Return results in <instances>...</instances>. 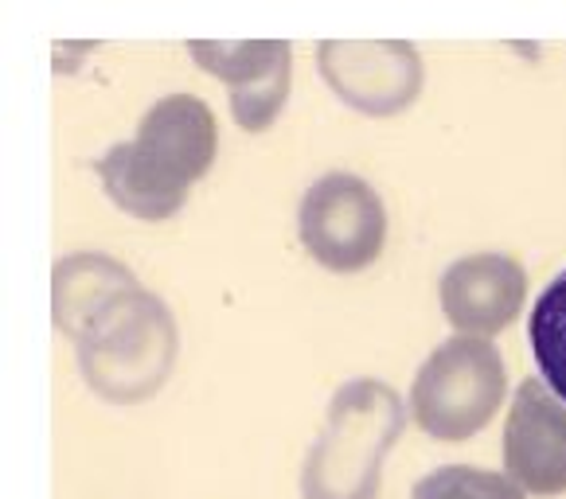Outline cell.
<instances>
[{
    "label": "cell",
    "instance_id": "1",
    "mask_svg": "<svg viewBox=\"0 0 566 499\" xmlns=\"http://www.w3.org/2000/svg\"><path fill=\"white\" fill-rule=\"evenodd\" d=\"M216 114L196 94H168L137 125L134 141L114 145L94 160L106 195L142 223L172 219L188 203L192 183L216 164Z\"/></svg>",
    "mask_w": 566,
    "mask_h": 499
},
{
    "label": "cell",
    "instance_id": "10",
    "mask_svg": "<svg viewBox=\"0 0 566 499\" xmlns=\"http://www.w3.org/2000/svg\"><path fill=\"white\" fill-rule=\"evenodd\" d=\"M129 289H142L134 269L122 266V262L109 258V254L83 250V254L59 258L55 274H51V312H55V328L63 336H71V340H78L102 308H109Z\"/></svg>",
    "mask_w": 566,
    "mask_h": 499
},
{
    "label": "cell",
    "instance_id": "7",
    "mask_svg": "<svg viewBox=\"0 0 566 499\" xmlns=\"http://www.w3.org/2000/svg\"><path fill=\"white\" fill-rule=\"evenodd\" d=\"M188 55L227 86L242 134H266L290 102L293 47L285 40H188Z\"/></svg>",
    "mask_w": 566,
    "mask_h": 499
},
{
    "label": "cell",
    "instance_id": "3",
    "mask_svg": "<svg viewBox=\"0 0 566 499\" xmlns=\"http://www.w3.org/2000/svg\"><path fill=\"white\" fill-rule=\"evenodd\" d=\"M180 355L172 308L145 289H129L102 308L75 340L86 386L114 406H137L168 383Z\"/></svg>",
    "mask_w": 566,
    "mask_h": 499
},
{
    "label": "cell",
    "instance_id": "12",
    "mask_svg": "<svg viewBox=\"0 0 566 499\" xmlns=\"http://www.w3.org/2000/svg\"><path fill=\"white\" fill-rule=\"evenodd\" d=\"M410 499H524V488L509 473L473 465H442L410 488Z\"/></svg>",
    "mask_w": 566,
    "mask_h": 499
},
{
    "label": "cell",
    "instance_id": "11",
    "mask_svg": "<svg viewBox=\"0 0 566 499\" xmlns=\"http://www.w3.org/2000/svg\"><path fill=\"white\" fill-rule=\"evenodd\" d=\"M527 340L547 386L566 402V269L555 274V282L535 300L527 317Z\"/></svg>",
    "mask_w": 566,
    "mask_h": 499
},
{
    "label": "cell",
    "instance_id": "4",
    "mask_svg": "<svg viewBox=\"0 0 566 499\" xmlns=\"http://www.w3.org/2000/svg\"><path fill=\"white\" fill-rule=\"evenodd\" d=\"M509 391L504 359L481 336H458L433 348L410 386V414L433 442H469L496 417Z\"/></svg>",
    "mask_w": 566,
    "mask_h": 499
},
{
    "label": "cell",
    "instance_id": "6",
    "mask_svg": "<svg viewBox=\"0 0 566 499\" xmlns=\"http://www.w3.org/2000/svg\"><path fill=\"white\" fill-rule=\"evenodd\" d=\"M317 71L344 106L367 117L410 109L426 83L422 55L407 40H325L317 43Z\"/></svg>",
    "mask_w": 566,
    "mask_h": 499
},
{
    "label": "cell",
    "instance_id": "8",
    "mask_svg": "<svg viewBox=\"0 0 566 499\" xmlns=\"http://www.w3.org/2000/svg\"><path fill=\"white\" fill-rule=\"evenodd\" d=\"M504 473L532 496L566 491V402L539 379H524L509 406Z\"/></svg>",
    "mask_w": 566,
    "mask_h": 499
},
{
    "label": "cell",
    "instance_id": "5",
    "mask_svg": "<svg viewBox=\"0 0 566 499\" xmlns=\"http://www.w3.org/2000/svg\"><path fill=\"white\" fill-rule=\"evenodd\" d=\"M301 246L333 274H359L384 254L387 208L371 183L352 172L321 176L301 200Z\"/></svg>",
    "mask_w": 566,
    "mask_h": 499
},
{
    "label": "cell",
    "instance_id": "9",
    "mask_svg": "<svg viewBox=\"0 0 566 499\" xmlns=\"http://www.w3.org/2000/svg\"><path fill=\"white\" fill-rule=\"evenodd\" d=\"M442 312L458 332L492 340L516 320L527 297V274L512 254L481 250L458 258L438 282Z\"/></svg>",
    "mask_w": 566,
    "mask_h": 499
},
{
    "label": "cell",
    "instance_id": "2",
    "mask_svg": "<svg viewBox=\"0 0 566 499\" xmlns=\"http://www.w3.org/2000/svg\"><path fill=\"white\" fill-rule=\"evenodd\" d=\"M407 402L379 379H352L328 402L301 468V499H379L384 457L399 445Z\"/></svg>",
    "mask_w": 566,
    "mask_h": 499
}]
</instances>
